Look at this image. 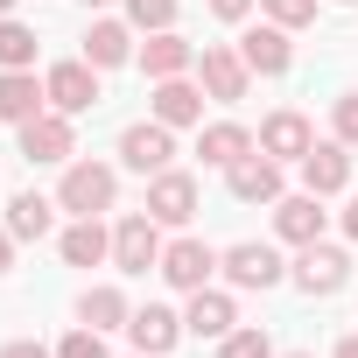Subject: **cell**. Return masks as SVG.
<instances>
[{
  "instance_id": "cell-3",
  "label": "cell",
  "mask_w": 358,
  "mask_h": 358,
  "mask_svg": "<svg viewBox=\"0 0 358 358\" xmlns=\"http://www.w3.org/2000/svg\"><path fill=\"white\" fill-rule=\"evenodd\" d=\"M120 162H127L134 176H162V169L176 162V127H162V120H134V127L120 134Z\"/></svg>"
},
{
  "instance_id": "cell-36",
  "label": "cell",
  "mask_w": 358,
  "mask_h": 358,
  "mask_svg": "<svg viewBox=\"0 0 358 358\" xmlns=\"http://www.w3.org/2000/svg\"><path fill=\"white\" fill-rule=\"evenodd\" d=\"M337 358H358V330H351V337H337Z\"/></svg>"
},
{
  "instance_id": "cell-32",
  "label": "cell",
  "mask_w": 358,
  "mask_h": 358,
  "mask_svg": "<svg viewBox=\"0 0 358 358\" xmlns=\"http://www.w3.org/2000/svg\"><path fill=\"white\" fill-rule=\"evenodd\" d=\"M0 358H57V351H43L36 337H15V344H0Z\"/></svg>"
},
{
  "instance_id": "cell-24",
  "label": "cell",
  "mask_w": 358,
  "mask_h": 358,
  "mask_svg": "<svg viewBox=\"0 0 358 358\" xmlns=\"http://www.w3.org/2000/svg\"><path fill=\"white\" fill-rule=\"evenodd\" d=\"M127 57H134V36H127V22H92V29H85V64L113 71V64H127Z\"/></svg>"
},
{
  "instance_id": "cell-25",
  "label": "cell",
  "mask_w": 358,
  "mask_h": 358,
  "mask_svg": "<svg viewBox=\"0 0 358 358\" xmlns=\"http://www.w3.org/2000/svg\"><path fill=\"white\" fill-rule=\"evenodd\" d=\"M127 295L120 288H85L78 295V323H92V330H127Z\"/></svg>"
},
{
  "instance_id": "cell-40",
  "label": "cell",
  "mask_w": 358,
  "mask_h": 358,
  "mask_svg": "<svg viewBox=\"0 0 358 358\" xmlns=\"http://www.w3.org/2000/svg\"><path fill=\"white\" fill-rule=\"evenodd\" d=\"M337 8H351V0H337Z\"/></svg>"
},
{
  "instance_id": "cell-12",
  "label": "cell",
  "mask_w": 358,
  "mask_h": 358,
  "mask_svg": "<svg viewBox=\"0 0 358 358\" xmlns=\"http://www.w3.org/2000/svg\"><path fill=\"white\" fill-rule=\"evenodd\" d=\"M323 225H330V211H323V197H316V190H302V197H281V204H274V232H281L288 246H316V239H323Z\"/></svg>"
},
{
  "instance_id": "cell-30",
  "label": "cell",
  "mask_w": 358,
  "mask_h": 358,
  "mask_svg": "<svg viewBox=\"0 0 358 358\" xmlns=\"http://www.w3.org/2000/svg\"><path fill=\"white\" fill-rule=\"evenodd\" d=\"M267 22H281V29H309V22H316V0H267Z\"/></svg>"
},
{
  "instance_id": "cell-7",
  "label": "cell",
  "mask_w": 358,
  "mask_h": 358,
  "mask_svg": "<svg viewBox=\"0 0 358 358\" xmlns=\"http://www.w3.org/2000/svg\"><path fill=\"white\" fill-rule=\"evenodd\" d=\"M218 267H225V281L232 288H274L288 267H281V253L274 246H260V239H239V246H225L218 253Z\"/></svg>"
},
{
  "instance_id": "cell-37",
  "label": "cell",
  "mask_w": 358,
  "mask_h": 358,
  "mask_svg": "<svg viewBox=\"0 0 358 358\" xmlns=\"http://www.w3.org/2000/svg\"><path fill=\"white\" fill-rule=\"evenodd\" d=\"M8 8H15V0H0V15H8Z\"/></svg>"
},
{
  "instance_id": "cell-28",
  "label": "cell",
  "mask_w": 358,
  "mask_h": 358,
  "mask_svg": "<svg viewBox=\"0 0 358 358\" xmlns=\"http://www.w3.org/2000/svg\"><path fill=\"white\" fill-rule=\"evenodd\" d=\"M218 358H274V344H267V330H232V337H218Z\"/></svg>"
},
{
  "instance_id": "cell-29",
  "label": "cell",
  "mask_w": 358,
  "mask_h": 358,
  "mask_svg": "<svg viewBox=\"0 0 358 358\" xmlns=\"http://www.w3.org/2000/svg\"><path fill=\"white\" fill-rule=\"evenodd\" d=\"M57 358H106V330H92V323H85V330H71V337L57 344Z\"/></svg>"
},
{
  "instance_id": "cell-41",
  "label": "cell",
  "mask_w": 358,
  "mask_h": 358,
  "mask_svg": "<svg viewBox=\"0 0 358 358\" xmlns=\"http://www.w3.org/2000/svg\"><path fill=\"white\" fill-rule=\"evenodd\" d=\"M141 358H148V351H141Z\"/></svg>"
},
{
  "instance_id": "cell-20",
  "label": "cell",
  "mask_w": 358,
  "mask_h": 358,
  "mask_svg": "<svg viewBox=\"0 0 358 358\" xmlns=\"http://www.w3.org/2000/svg\"><path fill=\"white\" fill-rule=\"evenodd\" d=\"M190 64H197V50L176 36V29H155V36L141 43V71H148V78H183Z\"/></svg>"
},
{
  "instance_id": "cell-38",
  "label": "cell",
  "mask_w": 358,
  "mask_h": 358,
  "mask_svg": "<svg viewBox=\"0 0 358 358\" xmlns=\"http://www.w3.org/2000/svg\"><path fill=\"white\" fill-rule=\"evenodd\" d=\"M85 8H106V0H85Z\"/></svg>"
},
{
  "instance_id": "cell-11",
  "label": "cell",
  "mask_w": 358,
  "mask_h": 358,
  "mask_svg": "<svg viewBox=\"0 0 358 358\" xmlns=\"http://www.w3.org/2000/svg\"><path fill=\"white\" fill-rule=\"evenodd\" d=\"M22 155H29V162H71V155H78L71 113H36V120L22 127Z\"/></svg>"
},
{
  "instance_id": "cell-22",
  "label": "cell",
  "mask_w": 358,
  "mask_h": 358,
  "mask_svg": "<svg viewBox=\"0 0 358 358\" xmlns=\"http://www.w3.org/2000/svg\"><path fill=\"white\" fill-rule=\"evenodd\" d=\"M57 197H43V190H22L15 204H8V232L15 239H50V225H57Z\"/></svg>"
},
{
  "instance_id": "cell-8",
  "label": "cell",
  "mask_w": 358,
  "mask_h": 358,
  "mask_svg": "<svg viewBox=\"0 0 358 358\" xmlns=\"http://www.w3.org/2000/svg\"><path fill=\"white\" fill-rule=\"evenodd\" d=\"M225 190H232L239 204H281V162H274V155H239V162L225 169Z\"/></svg>"
},
{
  "instance_id": "cell-33",
  "label": "cell",
  "mask_w": 358,
  "mask_h": 358,
  "mask_svg": "<svg viewBox=\"0 0 358 358\" xmlns=\"http://www.w3.org/2000/svg\"><path fill=\"white\" fill-rule=\"evenodd\" d=\"M211 15H218V22H246V15H253V0H211Z\"/></svg>"
},
{
  "instance_id": "cell-4",
  "label": "cell",
  "mask_w": 358,
  "mask_h": 358,
  "mask_svg": "<svg viewBox=\"0 0 358 358\" xmlns=\"http://www.w3.org/2000/svg\"><path fill=\"white\" fill-rule=\"evenodd\" d=\"M113 260H120V274H148V267H162V225H155L148 211L120 218V225H113Z\"/></svg>"
},
{
  "instance_id": "cell-39",
  "label": "cell",
  "mask_w": 358,
  "mask_h": 358,
  "mask_svg": "<svg viewBox=\"0 0 358 358\" xmlns=\"http://www.w3.org/2000/svg\"><path fill=\"white\" fill-rule=\"evenodd\" d=\"M288 358H309V351H288Z\"/></svg>"
},
{
  "instance_id": "cell-19",
  "label": "cell",
  "mask_w": 358,
  "mask_h": 358,
  "mask_svg": "<svg viewBox=\"0 0 358 358\" xmlns=\"http://www.w3.org/2000/svg\"><path fill=\"white\" fill-rule=\"evenodd\" d=\"M43 106H50V85H36L29 71H0V120L29 127V120H36Z\"/></svg>"
},
{
  "instance_id": "cell-14",
  "label": "cell",
  "mask_w": 358,
  "mask_h": 358,
  "mask_svg": "<svg viewBox=\"0 0 358 358\" xmlns=\"http://www.w3.org/2000/svg\"><path fill=\"white\" fill-rule=\"evenodd\" d=\"M239 57H246L260 78H281V71L295 64V50H288V29H281V22H260V29H246V36H239Z\"/></svg>"
},
{
  "instance_id": "cell-10",
  "label": "cell",
  "mask_w": 358,
  "mask_h": 358,
  "mask_svg": "<svg viewBox=\"0 0 358 358\" xmlns=\"http://www.w3.org/2000/svg\"><path fill=\"white\" fill-rule=\"evenodd\" d=\"M351 281V253H337V246H302V260H295V288L302 295H337Z\"/></svg>"
},
{
  "instance_id": "cell-9",
  "label": "cell",
  "mask_w": 358,
  "mask_h": 358,
  "mask_svg": "<svg viewBox=\"0 0 358 358\" xmlns=\"http://www.w3.org/2000/svg\"><path fill=\"white\" fill-rule=\"evenodd\" d=\"M43 85H50V113H92L99 106V64H85V57L57 64Z\"/></svg>"
},
{
  "instance_id": "cell-1",
  "label": "cell",
  "mask_w": 358,
  "mask_h": 358,
  "mask_svg": "<svg viewBox=\"0 0 358 358\" xmlns=\"http://www.w3.org/2000/svg\"><path fill=\"white\" fill-rule=\"evenodd\" d=\"M113 197H120V176H113L106 162H64L57 204H64L71 218H99V211H113Z\"/></svg>"
},
{
  "instance_id": "cell-18",
  "label": "cell",
  "mask_w": 358,
  "mask_h": 358,
  "mask_svg": "<svg viewBox=\"0 0 358 358\" xmlns=\"http://www.w3.org/2000/svg\"><path fill=\"white\" fill-rule=\"evenodd\" d=\"M183 330H190V337H232V330H239V309H232V295H218V288H197V295H190V316H183Z\"/></svg>"
},
{
  "instance_id": "cell-6",
  "label": "cell",
  "mask_w": 358,
  "mask_h": 358,
  "mask_svg": "<svg viewBox=\"0 0 358 358\" xmlns=\"http://www.w3.org/2000/svg\"><path fill=\"white\" fill-rule=\"evenodd\" d=\"M148 218L155 225H190L197 218V176H183V169L148 176Z\"/></svg>"
},
{
  "instance_id": "cell-35",
  "label": "cell",
  "mask_w": 358,
  "mask_h": 358,
  "mask_svg": "<svg viewBox=\"0 0 358 358\" xmlns=\"http://www.w3.org/2000/svg\"><path fill=\"white\" fill-rule=\"evenodd\" d=\"M344 232H351V239H358V197H351V204H344Z\"/></svg>"
},
{
  "instance_id": "cell-34",
  "label": "cell",
  "mask_w": 358,
  "mask_h": 358,
  "mask_svg": "<svg viewBox=\"0 0 358 358\" xmlns=\"http://www.w3.org/2000/svg\"><path fill=\"white\" fill-rule=\"evenodd\" d=\"M8 267H15V232L0 225V274H8Z\"/></svg>"
},
{
  "instance_id": "cell-2",
  "label": "cell",
  "mask_w": 358,
  "mask_h": 358,
  "mask_svg": "<svg viewBox=\"0 0 358 358\" xmlns=\"http://www.w3.org/2000/svg\"><path fill=\"white\" fill-rule=\"evenodd\" d=\"M197 78H204V92H211L218 106H239V99H246V85H253V64H246L232 43H204Z\"/></svg>"
},
{
  "instance_id": "cell-15",
  "label": "cell",
  "mask_w": 358,
  "mask_h": 358,
  "mask_svg": "<svg viewBox=\"0 0 358 358\" xmlns=\"http://www.w3.org/2000/svg\"><path fill=\"white\" fill-rule=\"evenodd\" d=\"M309 148H316V134H309L302 113H267V120H260V155H274V162H302Z\"/></svg>"
},
{
  "instance_id": "cell-21",
  "label": "cell",
  "mask_w": 358,
  "mask_h": 358,
  "mask_svg": "<svg viewBox=\"0 0 358 358\" xmlns=\"http://www.w3.org/2000/svg\"><path fill=\"white\" fill-rule=\"evenodd\" d=\"M197 155H204V169H232L239 155H253V134H246L239 120H218V127L197 134Z\"/></svg>"
},
{
  "instance_id": "cell-31",
  "label": "cell",
  "mask_w": 358,
  "mask_h": 358,
  "mask_svg": "<svg viewBox=\"0 0 358 358\" xmlns=\"http://www.w3.org/2000/svg\"><path fill=\"white\" fill-rule=\"evenodd\" d=\"M330 127H337V141H344V148H358V92H344V99L330 106Z\"/></svg>"
},
{
  "instance_id": "cell-17",
  "label": "cell",
  "mask_w": 358,
  "mask_h": 358,
  "mask_svg": "<svg viewBox=\"0 0 358 358\" xmlns=\"http://www.w3.org/2000/svg\"><path fill=\"white\" fill-rule=\"evenodd\" d=\"M127 337H134V351L162 358L176 337H183V316H176V309H162V302H148V309H134V316H127Z\"/></svg>"
},
{
  "instance_id": "cell-26",
  "label": "cell",
  "mask_w": 358,
  "mask_h": 358,
  "mask_svg": "<svg viewBox=\"0 0 358 358\" xmlns=\"http://www.w3.org/2000/svg\"><path fill=\"white\" fill-rule=\"evenodd\" d=\"M29 64H36V29L0 15V71H29Z\"/></svg>"
},
{
  "instance_id": "cell-5",
  "label": "cell",
  "mask_w": 358,
  "mask_h": 358,
  "mask_svg": "<svg viewBox=\"0 0 358 358\" xmlns=\"http://www.w3.org/2000/svg\"><path fill=\"white\" fill-rule=\"evenodd\" d=\"M169 288H183V295H197V288H211V274H218V253L204 246V239H176V246H162V267H155Z\"/></svg>"
},
{
  "instance_id": "cell-23",
  "label": "cell",
  "mask_w": 358,
  "mask_h": 358,
  "mask_svg": "<svg viewBox=\"0 0 358 358\" xmlns=\"http://www.w3.org/2000/svg\"><path fill=\"white\" fill-rule=\"evenodd\" d=\"M57 253H64L71 267H99V260L113 253V232H106L99 218H78V225H71V232L57 239Z\"/></svg>"
},
{
  "instance_id": "cell-13",
  "label": "cell",
  "mask_w": 358,
  "mask_h": 358,
  "mask_svg": "<svg viewBox=\"0 0 358 358\" xmlns=\"http://www.w3.org/2000/svg\"><path fill=\"white\" fill-rule=\"evenodd\" d=\"M302 183L316 190V197H337L344 183H351V148L330 134V141H316L309 155H302Z\"/></svg>"
},
{
  "instance_id": "cell-16",
  "label": "cell",
  "mask_w": 358,
  "mask_h": 358,
  "mask_svg": "<svg viewBox=\"0 0 358 358\" xmlns=\"http://www.w3.org/2000/svg\"><path fill=\"white\" fill-rule=\"evenodd\" d=\"M148 106H155L162 127H197V120H204V92H197L190 78H155V99H148Z\"/></svg>"
},
{
  "instance_id": "cell-27",
  "label": "cell",
  "mask_w": 358,
  "mask_h": 358,
  "mask_svg": "<svg viewBox=\"0 0 358 358\" xmlns=\"http://www.w3.org/2000/svg\"><path fill=\"white\" fill-rule=\"evenodd\" d=\"M127 22H134L141 36H155V29H176V0H127Z\"/></svg>"
}]
</instances>
